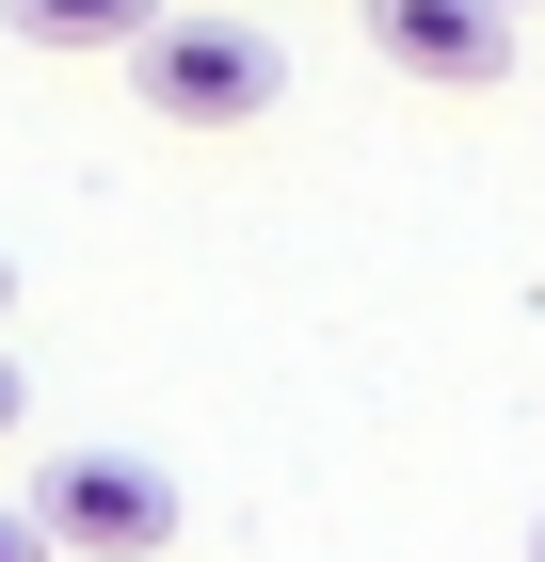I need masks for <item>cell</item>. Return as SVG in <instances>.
I'll use <instances>...</instances> for the list:
<instances>
[{"label": "cell", "instance_id": "obj_1", "mask_svg": "<svg viewBox=\"0 0 545 562\" xmlns=\"http://www.w3.org/2000/svg\"><path fill=\"white\" fill-rule=\"evenodd\" d=\"M128 97L177 113V130H241V113L289 97V65H273V33H257L241 0H161V33L128 48Z\"/></svg>", "mask_w": 545, "mask_h": 562}, {"label": "cell", "instance_id": "obj_2", "mask_svg": "<svg viewBox=\"0 0 545 562\" xmlns=\"http://www.w3.org/2000/svg\"><path fill=\"white\" fill-rule=\"evenodd\" d=\"M33 515H48L65 562H161V547H177V482L145 467V450H48Z\"/></svg>", "mask_w": 545, "mask_h": 562}, {"label": "cell", "instance_id": "obj_3", "mask_svg": "<svg viewBox=\"0 0 545 562\" xmlns=\"http://www.w3.org/2000/svg\"><path fill=\"white\" fill-rule=\"evenodd\" d=\"M370 48L433 97H498L513 81V0H370Z\"/></svg>", "mask_w": 545, "mask_h": 562}, {"label": "cell", "instance_id": "obj_4", "mask_svg": "<svg viewBox=\"0 0 545 562\" xmlns=\"http://www.w3.org/2000/svg\"><path fill=\"white\" fill-rule=\"evenodd\" d=\"M0 33L16 48H145L161 0H0Z\"/></svg>", "mask_w": 545, "mask_h": 562}, {"label": "cell", "instance_id": "obj_5", "mask_svg": "<svg viewBox=\"0 0 545 562\" xmlns=\"http://www.w3.org/2000/svg\"><path fill=\"white\" fill-rule=\"evenodd\" d=\"M0 562H65V547H48V515H33V498H0Z\"/></svg>", "mask_w": 545, "mask_h": 562}, {"label": "cell", "instance_id": "obj_6", "mask_svg": "<svg viewBox=\"0 0 545 562\" xmlns=\"http://www.w3.org/2000/svg\"><path fill=\"white\" fill-rule=\"evenodd\" d=\"M16 418H33V370H16V353H0V434H16Z\"/></svg>", "mask_w": 545, "mask_h": 562}, {"label": "cell", "instance_id": "obj_7", "mask_svg": "<svg viewBox=\"0 0 545 562\" xmlns=\"http://www.w3.org/2000/svg\"><path fill=\"white\" fill-rule=\"evenodd\" d=\"M0 305H16V258H0Z\"/></svg>", "mask_w": 545, "mask_h": 562}, {"label": "cell", "instance_id": "obj_8", "mask_svg": "<svg viewBox=\"0 0 545 562\" xmlns=\"http://www.w3.org/2000/svg\"><path fill=\"white\" fill-rule=\"evenodd\" d=\"M530 562H545V515H530Z\"/></svg>", "mask_w": 545, "mask_h": 562}, {"label": "cell", "instance_id": "obj_9", "mask_svg": "<svg viewBox=\"0 0 545 562\" xmlns=\"http://www.w3.org/2000/svg\"><path fill=\"white\" fill-rule=\"evenodd\" d=\"M513 16H530V0H513Z\"/></svg>", "mask_w": 545, "mask_h": 562}]
</instances>
